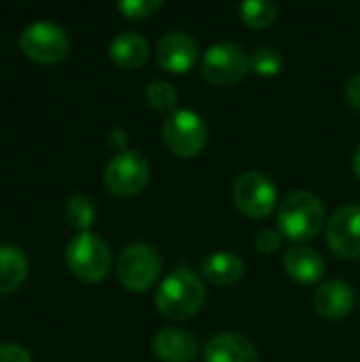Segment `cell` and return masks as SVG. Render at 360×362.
<instances>
[{"label": "cell", "mask_w": 360, "mask_h": 362, "mask_svg": "<svg viewBox=\"0 0 360 362\" xmlns=\"http://www.w3.org/2000/svg\"><path fill=\"white\" fill-rule=\"evenodd\" d=\"M206 303V288L202 278L189 267H176L159 284L155 305L161 316L170 320H187L195 316Z\"/></svg>", "instance_id": "6da1fadb"}, {"label": "cell", "mask_w": 360, "mask_h": 362, "mask_svg": "<svg viewBox=\"0 0 360 362\" xmlns=\"http://www.w3.org/2000/svg\"><path fill=\"white\" fill-rule=\"evenodd\" d=\"M325 227V204L316 193H291L278 208V231L295 244L314 240Z\"/></svg>", "instance_id": "7a4b0ae2"}, {"label": "cell", "mask_w": 360, "mask_h": 362, "mask_svg": "<svg viewBox=\"0 0 360 362\" xmlns=\"http://www.w3.org/2000/svg\"><path fill=\"white\" fill-rule=\"evenodd\" d=\"M66 263L74 278L87 284H95L108 276L112 265V255L108 244L100 235L87 231V233H76L68 242Z\"/></svg>", "instance_id": "3957f363"}, {"label": "cell", "mask_w": 360, "mask_h": 362, "mask_svg": "<svg viewBox=\"0 0 360 362\" xmlns=\"http://www.w3.org/2000/svg\"><path fill=\"white\" fill-rule=\"evenodd\" d=\"M166 146L182 159L197 157L208 144V125L204 119L189 108L174 110L168 115L161 127Z\"/></svg>", "instance_id": "277c9868"}, {"label": "cell", "mask_w": 360, "mask_h": 362, "mask_svg": "<svg viewBox=\"0 0 360 362\" xmlns=\"http://www.w3.org/2000/svg\"><path fill=\"white\" fill-rule=\"evenodd\" d=\"M161 274V257L159 252L142 242L129 244L121 250L117 259V278L123 288L129 293L149 291Z\"/></svg>", "instance_id": "5b68a950"}, {"label": "cell", "mask_w": 360, "mask_h": 362, "mask_svg": "<svg viewBox=\"0 0 360 362\" xmlns=\"http://www.w3.org/2000/svg\"><path fill=\"white\" fill-rule=\"evenodd\" d=\"M19 47L34 62L57 64L68 55L70 38L62 25L40 19L23 28V32L19 34Z\"/></svg>", "instance_id": "8992f818"}, {"label": "cell", "mask_w": 360, "mask_h": 362, "mask_svg": "<svg viewBox=\"0 0 360 362\" xmlns=\"http://www.w3.org/2000/svg\"><path fill=\"white\" fill-rule=\"evenodd\" d=\"M151 178V165L138 151L117 153L104 170V187L119 197L138 195Z\"/></svg>", "instance_id": "52a82bcc"}, {"label": "cell", "mask_w": 360, "mask_h": 362, "mask_svg": "<svg viewBox=\"0 0 360 362\" xmlns=\"http://www.w3.org/2000/svg\"><path fill=\"white\" fill-rule=\"evenodd\" d=\"M233 204L248 218H265L278 204L276 185L261 172H244L233 182Z\"/></svg>", "instance_id": "ba28073f"}, {"label": "cell", "mask_w": 360, "mask_h": 362, "mask_svg": "<svg viewBox=\"0 0 360 362\" xmlns=\"http://www.w3.org/2000/svg\"><path fill=\"white\" fill-rule=\"evenodd\" d=\"M250 70V55L244 51V47L236 42H216L212 45L204 59H202V72L208 83L227 87L246 76Z\"/></svg>", "instance_id": "9c48e42d"}, {"label": "cell", "mask_w": 360, "mask_h": 362, "mask_svg": "<svg viewBox=\"0 0 360 362\" xmlns=\"http://www.w3.org/2000/svg\"><path fill=\"white\" fill-rule=\"evenodd\" d=\"M329 248L342 259H360V206L339 208L327 223Z\"/></svg>", "instance_id": "30bf717a"}, {"label": "cell", "mask_w": 360, "mask_h": 362, "mask_svg": "<svg viewBox=\"0 0 360 362\" xmlns=\"http://www.w3.org/2000/svg\"><path fill=\"white\" fill-rule=\"evenodd\" d=\"M155 55H157L159 68H163L166 72L185 74L195 66L199 57V47L191 34L174 30L159 38Z\"/></svg>", "instance_id": "8fae6325"}, {"label": "cell", "mask_w": 360, "mask_h": 362, "mask_svg": "<svg viewBox=\"0 0 360 362\" xmlns=\"http://www.w3.org/2000/svg\"><path fill=\"white\" fill-rule=\"evenodd\" d=\"M356 303L354 288L346 280H327L323 282L312 297V305L318 316L325 320H342L346 318Z\"/></svg>", "instance_id": "7c38bea8"}, {"label": "cell", "mask_w": 360, "mask_h": 362, "mask_svg": "<svg viewBox=\"0 0 360 362\" xmlns=\"http://www.w3.org/2000/svg\"><path fill=\"white\" fill-rule=\"evenodd\" d=\"M153 354L161 362H191L199 354V344L193 333L168 327L153 337Z\"/></svg>", "instance_id": "4fadbf2b"}, {"label": "cell", "mask_w": 360, "mask_h": 362, "mask_svg": "<svg viewBox=\"0 0 360 362\" xmlns=\"http://www.w3.org/2000/svg\"><path fill=\"white\" fill-rule=\"evenodd\" d=\"M206 362H259L257 348L240 333H219L206 346Z\"/></svg>", "instance_id": "5bb4252c"}, {"label": "cell", "mask_w": 360, "mask_h": 362, "mask_svg": "<svg viewBox=\"0 0 360 362\" xmlns=\"http://www.w3.org/2000/svg\"><path fill=\"white\" fill-rule=\"evenodd\" d=\"M325 259L310 246H295L284 255V272L299 284H316L325 276Z\"/></svg>", "instance_id": "9a60e30c"}, {"label": "cell", "mask_w": 360, "mask_h": 362, "mask_svg": "<svg viewBox=\"0 0 360 362\" xmlns=\"http://www.w3.org/2000/svg\"><path fill=\"white\" fill-rule=\"evenodd\" d=\"M202 276L214 286H233L244 276V261L236 252L216 250L202 261Z\"/></svg>", "instance_id": "2e32d148"}, {"label": "cell", "mask_w": 360, "mask_h": 362, "mask_svg": "<svg viewBox=\"0 0 360 362\" xmlns=\"http://www.w3.org/2000/svg\"><path fill=\"white\" fill-rule=\"evenodd\" d=\"M108 55L119 68L136 70L149 57V40L138 32H121L110 40Z\"/></svg>", "instance_id": "e0dca14e"}, {"label": "cell", "mask_w": 360, "mask_h": 362, "mask_svg": "<svg viewBox=\"0 0 360 362\" xmlns=\"http://www.w3.org/2000/svg\"><path fill=\"white\" fill-rule=\"evenodd\" d=\"M30 263L25 252L15 244H0V295L17 291L28 278Z\"/></svg>", "instance_id": "ac0fdd59"}, {"label": "cell", "mask_w": 360, "mask_h": 362, "mask_svg": "<svg viewBox=\"0 0 360 362\" xmlns=\"http://www.w3.org/2000/svg\"><path fill=\"white\" fill-rule=\"evenodd\" d=\"M95 204L89 195L85 193H74L66 199L64 206V218L66 223L76 229L79 233H87L91 225L95 223Z\"/></svg>", "instance_id": "d6986e66"}, {"label": "cell", "mask_w": 360, "mask_h": 362, "mask_svg": "<svg viewBox=\"0 0 360 362\" xmlns=\"http://www.w3.org/2000/svg\"><path fill=\"white\" fill-rule=\"evenodd\" d=\"M240 19L255 30L269 28L278 17V6L272 0H246L238 6Z\"/></svg>", "instance_id": "ffe728a7"}, {"label": "cell", "mask_w": 360, "mask_h": 362, "mask_svg": "<svg viewBox=\"0 0 360 362\" xmlns=\"http://www.w3.org/2000/svg\"><path fill=\"white\" fill-rule=\"evenodd\" d=\"M146 100H149V106L159 110V112H174L176 108V102H178V93L176 89L163 81V78H155L149 83L146 87Z\"/></svg>", "instance_id": "44dd1931"}, {"label": "cell", "mask_w": 360, "mask_h": 362, "mask_svg": "<svg viewBox=\"0 0 360 362\" xmlns=\"http://www.w3.org/2000/svg\"><path fill=\"white\" fill-rule=\"evenodd\" d=\"M284 66V59L278 49L274 47H259L250 55V70L259 76H276Z\"/></svg>", "instance_id": "7402d4cb"}, {"label": "cell", "mask_w": 360, "mask_h": 362, "mask_svg": "<svg viewBox=\"0 0 360 362\" xmlns=\"http://www.w3.org/2000/svg\"><path fill=\"white\" fill-rule=\"evenodd\" d=\"M163 2L161 0H121L117 2V8L127 17V19H144L149 15H153L157 8H161Z\"/></svg>", "instance_id": "603a6c76"}, {"label": "cell", "mask_w": 360, "mask_h": 362, "mask_svg": "<svg viewBox=\"0 0 360 362\" xmlns=\"http://www.w3.org/2000/svg\"><path fill=\"white\" fill-rule=\"evenodd\" d=\"M282 244V235L280 231H274V229H263L257 233L255 238V246L261 255H274Z\"/></svg>", "instance_id": "cb8c5ba5"}, {"label": "cell", "mask_w": 360, "mask_h": 362, "mask_svg": "<svg viewBox=\"0 0 360 362\" xmlns=\"http://www.w3.org/2000/svg\"><path fill=\"white\" fill-rule=\"evenodd\" d=\"M0 362H32V356L19 344H0Z\"/></svg>", "instance_id": "d4e9b609"}, {"label": "cell", "mask_w": 360, "mask_h": 362, "mask_svg": "<svg viewBox=\"0 0 360 362\" xmlns=\"http://www.w3.org/2000/svg\"><path fill=\"white\" fill-rule=\"evenodd\" d=\"M346 98L354 110H360V72L354 74L346 85Z\"/></svg>", "instance_id": "484cf974"}, {"label": "cell", "mask_w": 360, "mask_h": 362, "mask_svg": "<svg viewBox=\"0 0 360 362\" xmlns=\"http://www.w3.org/2000/svg\"><path fill=\"white\" fill-rule=\"evenodd\" d=\"M127 142H129V138H127V132H125L123 127L110 129V134H108V144H110L115 151H119V153L127 151Z\"/></svg>", "instance_id": "4316f807"}, {"label": "cell", "mask_w": 360, "mask_h": 362, "mask_svg": "<svg viewBox=\"0 0 360 362\" xmlns=\"http://www.w3.org/2000/svg\"><path fill=\"white\" fill-rule=\"evenodd\" d=\"M352 168H354V174L360 178V144L356 146V153H354V161H352Z\"/></svg>", "instance_id": "83f0119b"}]
</instances>
